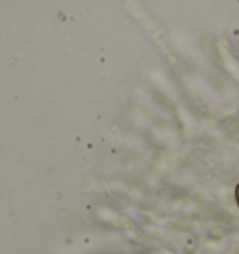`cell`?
Here are the masks:
<instances>
[{"label": "cell", "instance_id": "1", "mask_svg": "<svg viewBox=\"0 0 239 254\" xmlns=\"http://www.w3.org/2000/svg\"><path fill=\"white\" fill-rule=\"evenodd\" d=\"M236 202H238V206H239V185L236 187Z\"/></svg>", "mask_w": 239, "mask_h": 254}]
</instances>
